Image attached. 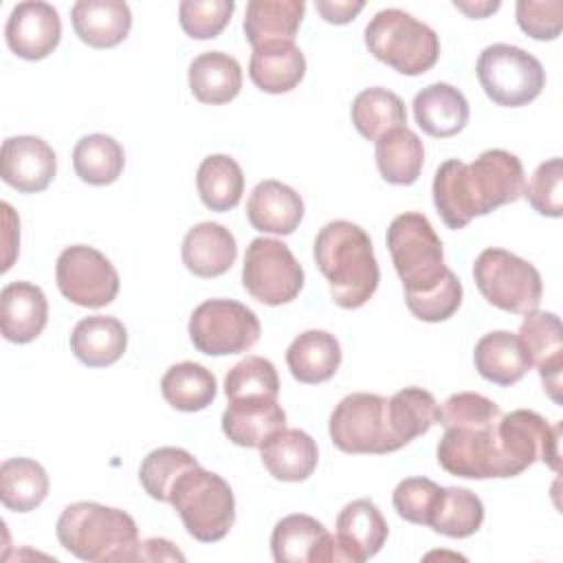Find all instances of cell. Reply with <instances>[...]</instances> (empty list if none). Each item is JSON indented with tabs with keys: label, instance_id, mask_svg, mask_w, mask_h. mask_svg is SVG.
<instances>
[{
	"label": "cell",
	"instance_id": "46",
	"mask_svg": "<svg viewBox=\"0 0 563 563\" xmlns=\"http://www.w3.org/2000/svg\"><path fill=\"white\" fill-rule=\"evenodd\" d=\"M517 24L523 33H528L532 40L548 42L556 40L561 35V22H563V2L561 0H519L515 7Z\"/></svg>",
	"mask_w": 563,
	"mask_h": 563
},
{
	"label": "cell",
	"instance_id": "22",
	"mask_svg": "<svg viewBox=\"0 0 563 563\" xmlns=\"http://www.w3.org/2000/svg\"><path fill=\"white\" fill-rule=\"evenodd\" d=\"M246 218L262 233L290 235L303 218V200L292 187L268 178L253 187L246 200Z\"/></svg>",
	"mask_w": 563,
	"mask_h": 563
},
{
	"label": "cell",
	"instance_id": "23",
	"mask_svg": "<svg viewBox=\"0 0 563 563\" xmlns=\"http://www.w3.org/2000/svg\"><path fill=\"white\" fill-rule=\"evenodd\" d=\"M183 264L196 277H220L238 257L233 233L218 222H200L187 231L180 246Z\"/></svg>",
	"mask_w": 563,
	"mask_h": 563
},
{
	"label": "cell",
	"instance_id": "47",
	"mask_svg": "<svg viewBox=\"0 0 563 563\" xmlns=\"http://www.w3.org/2000/svg\"><path fill=\"white\" fill-rule=\"evenodd\" d=\"M365 2L363 0H317L314 9L319 15L330 24H347L352 22L361 11Z\"/></svg>",
	"mask_w": 563,
	"mask_h": 563
},
{
	"label": "cell",
	"instance_id": "14",
	"mask_svg": "<svg viewBox=\"0 0 563 563\" xmlns=\"http://www.w3.org/2000/svg\"><path fill=\"white\" fill-rule=\"evenodd\" d=\"M561 422L550 424L543 416L530 409H515L501 413L497 422V433L501 449L521 475L537 460L545 462L554 473L561 471Z\"/></svg>",
	"mask_w": 563,
	"mask_h": 563
},
{
	"label": "cell",
	"instance_id": "10",
	"mask_svg": "<svg viewBox=\"0 0 563 563\" xmlns=\"http://www.w3.org/2000/svg\"><path fill=\"white\" fill-rule=\"evenodd\" d=\"M477 79L493 103L521 108L541 95L545 70L534 55L519 46L490 44L479 53Z\"/></svg>",
	"mask_w": 563,
	"mask_h": 563
},
{
	"label": "cell",
	"instance_id": "21",
	"mask_svg": "<svg viewBox=\"0 0 563 563\" xmlns=\"http://www.w3.org/2000/svg\"><path fill=\"white\" fill-rule=\"evenodd\" d=\"M48 321V301L40 286L11 282L0 292V330L11 343H31Z\"/></svg>",
	"mask_w": 563,
	"mask_h": 563
},
{
	"label": "cell",
	"instance_id": "33",
	"mask_svg": "<svg viewBox=\"0 0 563 563\" xmlns=\"http://www.w3.org/2000/svg\"><path fill=\"white\" fill-rule=\"evenodd\" d=\"M376 167L389 185H413L424 165L420 136L407 125L394 128L376 141Z\"/></svg>",
	"mask_w": 563,
	"mask_h": 563
},
{
	"label": "cell",
	"instance_id": "42",
	"mask_svg": "<svg viewBox=\"0 0 563 563\" xmlns=\"http://www.w3.org/2000/svg\"><path fill=\"white\" fill-rule=\"evenodd\" d=\"M224 394L229 400L244 396H279V376L275 365L264 356H246L224 376Z\"/></svg>",
	"mask_w": 563,
	"mask_h": 563
},
{
	"label": "cell",
	"instance_id": "4",
	"mask_svg": "<svg viewBox=\"0 0 563 563\" xmlns=\"http://www.w3.org/2000/svg\"><path fill=\"white\" fill-rule=\"evenodd\" d=\"M314 262L336 306H365L378 288L380 268L365 229L350 220L328 222L314 238Z\"/></svg>",
	"mask_w": 563,
	"mask_h": 563
},
{
	"label": "cell",
	"instance_id": "8",
	"mask_svg": "<svg viewBox=\"0 0 563 563\" xmlns=\"http://www.w3.org/2000/svg\"><path fill=\"white\" fill-rule=\"evenodd\" d=\"M473 277L488 303L499 310L526 314L537 310L543 295L539 271L506 249H486L473 264Z\"/></svg>",
	"mask_w": 563,
	"mask_h": 563
},
{
	"label": "cell",
	"instance_id": "26",
	"mask_svg": "<svg viewBox=\"0 0 563 563\" xmlns=\"http://www.w3.org/2000/svg\"><path fill=\"white\" fill-rule=\"evenodd\" d=\"M260 457L275 479L303 482L317 468L319 449L306 431L284 427L260 446Z\"/></svg>",
	"mask_w": 563,
	"mask_h": 563
},
{
	"label": "cell",
	"instance_id": "35",
	"mask_svg": "<svg viewBox=\"0 0 563 563\" xmlns=\"http://www.w3.org/2000/svg\"><path fill=\"white\" fill-rule=\"evenodd\" d=\"M163 398L178 411H202L207 409L218 391L216 376L200 363L183 361L172 365L161 378Z\"/></svg>",
	"mask_w": 563,
	"mask_h": 563
},
{
	"label": "cell",
	"instance_id": "25",
	"mask_svg": "<svg viewBox=\"0 0 563 563\" xmlns=\"http://www.w3.org/2000/svg\"><path fill=\"white\" fill-rule=\"evenodd\" d=\"M77 37L92 48L121 44L132 29V11L123 0H79L70 9Z\"/></svg>",
	"mask_w": 563,
	"mask_h": 563
},
{
	"label": "cell",
	"instance_id": "20",
	"mask_svg": "<svg viewBox=\"0 0 563 563\" xmlns=\"http://www.w3.org/2000/svg\"><path fill=\"white\" fill-rule=\"evenodd\" d=\"M389 534L387 521L372 499H354L336 517V543L350 563H363L380 552Z\"/></svg>",
	"mask_w": 563,
	"mask_h": 563
},
{
	"label": "cell",
	"instance_id": "32",
	"mask_svg": "<svg viewBox=\"0 0 563 563\" xmlns=\"http://www.w3.org/2000/svg\"><path fill=\"white\" fill-rule=\"evenodd\" d=\"M286 363L295 380L319 385L330 380L341 365V345L325 330L301 332L286 350Z\"/></svg>",
	"mask_w": 563,
	"mask_h": 563
},
{
	"label": "cell",
	"instance_id": "1",
	"mask_svg": "<svg viewBox=\"0 0 563 563\" xmlns=\"http://www.w3.org/2000/svg\"><path fill=\"white\" fill-rule=\"evenodd\" d=\"M387 249L413 317L438 323L457 312L462 284L444 264L442 242L427 216L416 211L396 216L387 229Z\"/></svg>",
	"mask_w": 563,
	"mask_h": 563
},
{
	"label": "cell",
	"instance_id": "44",
	"mask_svg": "<svg viewBox=\"0 0 563 563\" xmlns=\"http://www.w3.org/2000/svg\"><path fill=\"white\" fill-rule=\"evenodd\" d=\"M442 486L427 477H407L394 488L391 501L400 519L418 526H429Z\"/></svg>",
	"mask_w": 563,
	"mask_h": 563
},
{
	"label": "cell",
	"instance_id": "38",
	"mask_svg": "<svg viewBox=\"0 0 563 563\" xmlns=\"http://www.w3.org/2000/svg\"><path fill=\"white\" fill-rule=\"evenodd\" d=\"M438 413L440 407L433 394L422 387H405L387 398L389 427L402 446L438 424Z\"/></svg>",
	"mask_w": 563,
	"mask_h": 563
},
{
	"label": "cell",
	"instance_id": "11",
	"mask_svg": "<svg viewBox=\"0 0 563 563\" xmlns=\"http://www.w3.org/2000/svg\"><path fill=\"white\" fill-rule=\"evenodd\" d=\"M257 314L233 299H207L189 317V339L207 356L251 350L260 341Z\"/></svg>",
	"mask_w": 563,
	"mask_h": 563
},
{
	"label": "cell",
	"instance_id": "29",
	"mask_svg": "<svg viewBox=\"0 0 563 563\" xmlns=\"http://www.w3.org/2000/svg\"><path fill=\"white\" fill-rule=\"evenodd\" d=\"M125 347L128 330L117 317H84L70 332V350L88 367H108L117 363Z\"/></svg>",
	"mask_w": 563,
	"mask_h": 563
},
{
	"label": "cell",
	"instance_id": "19",
	"mask_svg": "<svg viewBox=\"0 0 563 563\" xmlns=\"http://www.w3.org/2000/svg\"><path fill=\"white\" fill-rule=\"evenodd\" d=\"M286 427V411L277 398L268 396H244L229 400L222 413L224 435L249 449H260L273 433Z\"/></svg>",
	"mask_w": 563,
	"mask_h": 563
},
{
	"label": "cell",
	"instance_id": "49",
	"mask_svg": "<svg viewBox=\"0 0 563 563\" xmlns=\"http://www.w3.org/2000/svg\"><path fill=\"white\" fill-rule=\"evenodd\" d=\"M453 7L464 11L468 18H486L488 13L497 11L501 7V2L499 0H493V2H462V0H455Z\"/></svg>",
	"mask_w": 563,
	"mask_h": 563
},
{
	"label": "cell",
	"instance_id": "28",
	"mask_svg": "<svg viewBox=\"0 0 563 563\" xmlns=\"http://www.w3.org/2000/svg\"><path fill=\"white\" fill-rule=\"evenodd\" d=\"M473 358L479 376L501 387L519 383L532 367L519 336L508 330L484 334L475 345Z\"/></svg>",
	"mask_w": 563,
	"mask_h": 563
},
{
	"label": "cell",
	"instance_id": "31",
	"mask_svg": "<svg viewBox=\"0 0 563 563\" xmlns=\"http://www.w3.org/2000/svg\"><path fill=\"white\" fill-rule=\"evenodd\" d=\"M303 13V0H251L244 11V37L253 48L271 42H295Z\"/></svg>",
	"mask_w": 563,
	"mask_h": 563
},
{
	"label": "cell",
	"instance_id": "36",
	"mask_svg": "<svg viewBox=\"0 0 563 563\" xmlns=\"http://www.w3.org/2000/svg\"><path fill=\"white\" fill-rule=\"evenodd\" d=\"M196 187L207 209L229 211L238 207L244 194L242 167L227 154H211L198 167Z\"/></svg>",
	"mask_w": 563,
	"mask_h": 563
},
{
	"label": "cell",
	"instance_id": "5",
	"mask_svg": "<svg viewBox=\"0 0 563 563\" xmlns=\"http://www.w3.org/2000/svg\"><path fill=\"white\" fill-rule=\"evenodd\" d=\"M62 548L81 561L110 563L139 559L136 521L121 508L97 501L66 506L55 526Z\"/></svg>",
	"mask_w": 563,
	"mask_h": 563
},
{
	"label": "cell",
	"instance_id": "43",
	"mask_svg": "<svg viewBox=\"0 0 563 563\" xmlns=\"http://www.w3.org/2000/svg\"><path fill=\"white\" fill-rule=\"evenodd\" d=\"M233 11V0H183L178 7V20L189 37L209 40L224 31Z\"/></svg>",
	"mask_w": 563,
	"mask_h": 563
},
{
	"label": "cell",
	"instance_id": "45",
	"mask_svg": "<svg viewBox=\"0 0 563 563\" xmlns=\"http://www.w3.org/2000/svg\"><path fill=\"white\" fill-rule=\"evenodd\" d=\"M561 185H563V161L559 156L541 163L530 176L528 185H523V196L530 207L548 218H561Z\"/></svg>",
	"mask_w": 563,
	"mask_h": 563
},
{
	"label": "cell",
	"instance_id": "15",
	"mask_svg": "<svg viewBox=\"0 0 563 563\" xmlns=\"http://www.w3.org/2000/svg\"><path fill=\"white\" fill-rule=\"evenodd\" d=\"M271 550L277 563H332L345 561L336 537L310 515H288L279 519L271 534Z\"/></svg>",
	"mask_w": 563,
	"mask_h": 563
},
{
	"label": "cell",
	"instance_id": "40",
	"mask_svg": "<svg viewBox=\"0 0 563 563\" xmlns=\"http://www.w3.org/2000/svg\"><path fill=\"white\" fill-rule=\"evenodd\" d=\"M482 523H484V504L473 490L442 486L429 528L451 539H464L475 534L482 528Z\"/></svg>",
	"mask_w": 563,
	"mask_h": 563
},
{
	"label": "cell",
	"instance_id": "6",
	"mask_svg": "<svg viewBox=\"0 0 563 563\" xmlns=\"http://www.w3.org/2000/svg\"><path fill=\"white\" fill-rule=\"evenodd\" d=\"M185 530L200 543H213L235 523V497L227 479L200 464L187 468L172 486L169 501Z\"/></svg>",
	"mask_w": 563,
	"mask_h": 563
},
{
	"label": "cell",
	"instance_id": "13",
	"mask_svg": "<svg viewBox=\"0 0 563 563\" xmlns=\"http://www.w3.org/2000/svg\"><path fill=\"white\" fill-rule=\"evenodd\" d=\"M59 292L81 308H103L119 292V273L112 262L86 244L66 246L55 264Z\"/></svg>",
	"mask_w": 563,
	"mask_h": 563
},
{
	"label": "cell",
	"instance_id": "34",
	"mask_svg": "<svg viewBox=\"0 0 563 563\" xmlns=\"http://www.w3.org/2000/svg\"><path fill=\"white\" fill-rule=\"evenodd\" d=\"M48 495L44 466L29 457H9L0 464V499L7 510L29 512Z\"/></svg>",
	"mask_w": 563,
	"mask_h": 563
},
{
	"label": "cell",
	"instance_id": "41",
	"mask_svg": "<svg viewBox=\"0 0 563 563\" xmlns=\"http://www.w3.org/2000/svg\"><path fill=\"white\" fill-rule=\"evenodd\" d=\"M196 464L198 460L189 451L178 446H161L147 453V457L141 462L139 479L152 499L169 501V490L174 482Z\"/></svg>",
	"mask_w": 563,
	"mask_h": 563
},
{
	"label": "cell",
	"instance_id": "24",
	"mask_svg": "<svg viewBox=\"0 0 563 563\" xmlns=\"http://www.w3.org/2000/svg\"><path fill=\"white\" fill-rule=\"evenodd\" d=\"M413 117L418 128L433 139H449L462 132L468 123L466 97L446 81H435L416 92Z\"/></svg>",
	"mask_w": 563,
	"mask_h": 563
},
{
	"label": "cell",
	"instance_id": "16",
	"mask_svg": "<svg viewBox=\"0 0 563 563\" xmlns=\"http://www.w3.org/2000/svg\"><path fill=\"white\" fill-rule=\"evenodd\" d=\"M4 37L22 59L37 62L48 57L62 40V20L53 4L42 0L18 2L7 20Z\"/></svg>",
	"mask_w": 563,
	"mask_h": 563
},
{
	"label": "cell",
	"instance_id": "7",
	"mask_svg": "<svg viewBox=\"0 0 563 563\" xmlns=\"http://www.w3.org/2000/svg\"><path fill=\"white\" fill-rule=\"evenodd\" d=\"M369 53L400 75H422L440 57L435 31L402 9H383L365 26Z\"/></svg>",
	"mask_w": 563,
	"mask_h": 563
},
{
	"label": "cell",
	"instance_id": "18",
	"mask_svg": "<svg viewBox=\"0 0 563 563\" xmlns=\"http://www.w3.org/2000/svg\"><path fill=\"white\" fill-rule=\"evenodd\" d=\"M519 341L528 352L532 365H537L539 376L548 396L561 402V369H563V330L561 319L554 312L530 310L519 325Z\"/></svg>",
	"mask_w": 563,
	"mask_h": 563
},
{
	"label": "cell",
	"instance_id": "39",
	"mask_svg": "<svg viewBox=\"0 0 563 563\" xmlns=\"http://www.w3.org/2000/svg\"><path fill=\"white\" fill-rule=\"evenodd\" d=\"M75 174L88 185H110L125 167V152L121 143L108 134L81 136L73 150Z\"/></svg>",
	"mask_w": 563,
	"mask_h": 563
},
{
	"label": "cell",
	"instance_id": "3",
	"mask_svg": "<svg viewBox=\"0 0 563 563\" xmlns=\"http://www.w3.org/2000/svg\"><path fill=\"white\" fill-rule=\"evenodd\" d=\"M499 405L482 394L457 391L449 396L438 413V424L444 427L438 442L440 466L464 479L515 477L517 471L499 442Z\"/></svg>",
	"mask_w": 563,
	"mask_h": 563
},
{
	"label": "cell",
	"instance_id": "48",
	"mask_svg": "<svg viewBox=\"0 0 563 563\" xmlns=\"http://www.w3.org/2000/svg\"><path fill=\"white\" fill-rule=\"evenodd\" d=\"M139 559L143 561H185V554L174 548L172 541L167 539H147L139 548Z\"/></svg>",
	"mask_w": 563,
	"mask_h": 563
},
{
	"label": "cell",
	"instance_id": "37",
	"mask_svg": "<svg viewBox=\"0 0 563 563\" xmlns=\"http://www.w3.org/2000/svg\"><path fill=\"white\" fill-rule=\"evenodd\" d=\"M352 123L367 141H378L394 128L407 123V110L402 99L380 86L365 88L352 101Z\"/></svg>",
	"mask_w": 563,
	"mask_h": 563
},
{
	"label": "cell",
	"instance_id": "12",
	"mask_svg": "<svg viewBox=\"0 0 563 563\" xmlns=\"http://www.w3.org/2000/svg\"><path fill=\"white\" fill-rule=\"evenodd\" d=\"M242 286L266 306L290 303L303 288V268L282 240L255 238L244 253Z\"/></svg>",
	"mask_w": 563,
	"mask_h": 563
},
{
	"label": "cell",
	"instance_id": "30",
	"mask_svg": "<svg viewBox=\"0 0 563 563\" xmlns=\"http://www.w3.org/2000/svg\"><path fill=\"white\" fill-rule=\"evenodd\" d=\"M187 79L194 97L209 106L229 103L242 90L240 62L222 51H207L194 57Z\"/></svg>",
	"mask_w": 563,
	"mask_h": 563
},
{
	"label": "cell",
	"instance_id": "9",
	"mask_svg": "<svg viewBox=\"0 0 563 563\" xmlns=\"http://www.w3.org/2000/svg\"><path fill=\"white\" fill-rule=\"evenodd\" d=\"M330 440L343 453L385 455L402 449L387 418V398L367 391L347 394L330 416Z\"/></svg>",
	"mask_w": 563,
	"mask_h": 563
},
{
	"label": "cell",
	"instance_id": "27",
	"mask_svg": "<svg viewBox=\"0 0 563 563\" xmlns=\"http://www.w3.org/2000/svg\"><path fill=\"white\" fill-rule=\"evenodd\" d=\"M306 75V57L295 42H271L253 48L249 62L251 81L271 95L290 92Z\"/></svg>",
	"mask_w": 563,
	"mask_h": 563
},
{
	"label": "cell",
	"instance_id": "17",
	"mask_svg": "<svg viewBox=\"0 0 563 563\" xmlns=\"http://www.w3.org/2000/svg\"><path fill=\"white\" fill-rule=\"evenodd\" d=\"M57 172V156L53 147L31 134L9 136L0 152V176L20 194L44 191Z\"/></svg>",
	"mask_w": 563,
	"mask_h": 563
},
{
	"label": "cell",
	"instance_id": "2",
	"mask_svg": "<svg viewBox=\"0 0 563 563\" xmlns=\"http://www.w3.org/2000/svg\"><path fill=\"white\" fill-rule=\"evenodd\" d=\"M523 165L506 150H486L473 163L444 161L431 185L433 205L442 222L457 231L475 216H486L523 196Z\"/></svg>",
	"mask_w": 563,
	"mask_h": 563
}]
</instances>
